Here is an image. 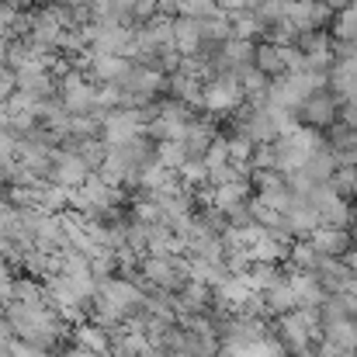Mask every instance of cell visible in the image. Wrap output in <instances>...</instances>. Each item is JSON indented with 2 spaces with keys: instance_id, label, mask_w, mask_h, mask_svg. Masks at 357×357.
I'll list each match as a JSON object with an SVG mask.
<instances>
[{
  "instance_id": "ba28073f",
  "label": "cell",
  "mask_w": 357,
  "mask_h": 357,
  "mask_svg": "<svg viewBox=\"0 0 357 357\" xmlns=\"http://www.w3.org/2000/svg\"><path fill=\"white\" fill-rule=\"evenodd\" d=\"M309 94H312V87H309L305 70H302V73H281V77L271 80V87H267V105H271V108H284V112H298Z\"/></svg>"
},
{
  "instance_id": "5b68a950",
  "label": "cell",
  "mask_w": 357,
  "mask_h": 357,
  "mask_svg": "<svg viewBox=\"0 0 357 357\" xmlns=\"http://www.w3.org/2000/svg\"><path fill=\"white\" fill-rule=\"evenodd\" d=\"M87 38H91V52L94 56H121V59H128L132 49H135V28H125V24H87Z\"/></svg>"
},
{
  "instance_id": "ac0fdd59",
  "label": "cell",
  "mask_w": 357,
  "mask_h": 357,
  "mask_svg": "<svg viewBox=\"0 0 357 357\" xmlns=\"http://www.w3.org/2000/svg\"><path fill=\"white\" fill-rule=\"evenodd\" d=\"M323 340L340 347V351H354L357 354V326L354 319H333V323H323Z\"/></svg>"
},
{
  "instance_id": "f1b7e54d",
  "label": "cell",
  "mask_w": 357,
  "mask_h": 357,
  "mask_svg": "<svg viewBox=\"0 0 357 357\" xmlns=\"http://www.w3.org/2000/svg\"><path fill=\"white\" fill-rule=\"evenodd\" d=\"M17 156V135L10 128H0V163H14Z\"/></svg>"
},
{
  "instance_id": "4dcf8cb0",
  "label": "cell",
  "mask_w": 357,
  "mask_h": 357,
  "mask_svg": "<svg viewBox=\"0 0 357 357\" xmlns=\"http://www.w3.org/2000/svg\"><path fill=\"white\" fill-rule=\"evenodd\" d=\"M316 354H319V357H357L354 351H340V347H333V344H326V340H319Z\"/></svg>"
},
{
  "instance_id": "2e32d148",
  "label": "cell",
  "mask_w": 357,
  "mask_h": 357,
  "mask_svg": "<svg viewBox=\"0 0 357 357\" xmlns=\"http://www.w3.org/2000/svg\"><path fill=\"white\" fill-rule=\"evenodd\" d=\"M264 305H267V316H284V312H295V291L288 284V274H281L267 291H264Z\"/></svg>"
},
{
  "instance_id": "d4e9b609",
  "label": "cell",
  "mask_w": 357,
  "mask_h": 357,
  "mask_svg": "<svg viewBox=\"0 0 357 357\" xmlns=\"http://www.w3.org/2000/svg\"><path fill=\"white\" fill-rule=\"evenodd\" d=\"M330 188H333L337 198L354 202L357 198V167H337L333 177H330Z\"/></svg>"
},
{
  "instance_id": "3957f363",
  "label": "cell",
  "mask_w": 357,
  "mask_h": 357,
  "mask_svg": "<svg viewBox=\"0 0 357 357\" xmlns=\"http://www.w3.org/2000/svg\"><path fill=\"white\" fill-rule=\"evenodd\" d=\"M56 98L63 105L66 115H91V112H101L98 108V87L84 77V70H66L59 77V87H56Z\"/></svg>"
},
{
  "instance_id": "4316f807",
  "label": "cell",
  "mask_w": 357,
  "mask_h": 357,
  "mask_svg": "<svg viewBox=\"0 0 357 357\" xmlns=\"http://www.w3.org/2000/svg\"><path fill=\"white\" fill-rule=\"evenodd\" d=\"M156 163L167 167L170 174H177L184 163H188V153L181 142H156Z\"/></svg>"
},
{
  "instance_id": "8d00e7d4",
  "label": "cell",
  "mask_w": 357,
  "mask_h": 357,
  "mask_svg": "<svg viewBox=\"0 0 357 357\" xmlns=\"http://www.w3.org/2000/svg\"><path fill=\"white\" fill-rule=\"evenodd\" d=\"M354 70H357V59H354Z\"/></svg>"
},
{
  "instance_id": "d6986e66",
  "label": "cell",
  "mask_w": 357,
  "mask_h": 357,
  "mask_svg": "<svg viewBox=\"0 0 357 357\" xmlns=\"http://www.w3.org/2000/svg\"><path fill=\"white\" fill-rule=\"evenodd\" d=\"M253 66L267 77V80H278L284 73V56H281V45H271V42H260L257 52H253Z\"/></svg>"
},
{
  "instance_id": "4fadbf2b",
  "label": "cell",
  "mask_w": 357,
  "mask_h": 357,
  "mask_svg": "<svg viewBox=\"0 0 357 357\" xmlns=\"http://www.w3.org/2000/svg\"><path fill=\"white\" fill-rule=\"evenodd\" d=\"M288 284L295 291V305L298 309H319L326 302V291L319 288V281L312 274H302V271H291L288 274Z\"/></svg>"
},
{
  "instance_id": "7402d4cb",
  "label": "cell",
  "mask_w": 357,
  "mask_h": 357,
  "mask_svg": "<svg viewBox=\"0 0 357 357\" xmlns=\"http://www.w3.org/2000/svg\"><path fill=\"white\" fill-rule=\"evenodd\" d=\"M330 45H333V35L326 31H302L295 38V49L305 56V59H330ZM333 63V59H330Z\"/></svg>"
},
{
  "instance_id": "603a6c76",
  "label": "cell",
  "mask_w": 357,
  "mask_h": 357,
  "mask_svg": "<svg viewBox=\"0 0 357 357\" xmlns=\"http://www.w3.org/2000/svg\"><path fill=\"white\" fill-rule=\"evenodd\" d=\"M281 274H284V271H281L278 264H250L243 278H246V288H250V291L264 295V291H267V288L281 278Z\"/></svg>"
},
{
  "instance_id": "83f0119b",
  "label": "cell",
  "mask_w": 357,
  "mask_h": 357,
  "mask_svg": "<svg viewBox=\"0 0 357 357\" xmlns=\"http://www.w3.org/2000/svg\"><path fill=\"white\" fill-rule=\"evenodd\" d=\"M202 163H205L208 174H219V170L233 167V163H229V149H226V135H215V142L208 146V153H205Z\"/></svg>"
},
{
  "instance_id": "1f68e13d",
  "label": "cell",
  "mask_w": 357,
  "mask_h": 357,
  "mask_svg": "<svg viewBox=\"0 0 357 357\" xmlns=\"http://www.w3.org/2000/svg\"><path fill=\"white\" fill-rule=\"evenodd\" d=\"M215 7H219L222 14H239V10L250 7V0H215Z\"/></svg>"
},
{
  "instance_id": "9c48e42d",
  "label": "cell",
  "mask_w": 357,
  "mask_h": 357,
  "mask_svg": "<svg viewBox=\"0 0 357 357\" xmlns=\"http://www.w3.org/2000/svg\"><path fill=\"white\" fill-rule=\"evenodd\" d=\"M295 119H298V125H305V128L326 132V128H333L340 121V105H337V98L330 91H316V94H309L302 101V108L295 112Z\"/></svg>"
},
{
  "instance_id": "9a60e30c",
  "label": "cell",
  "mask_w": 357,
  "mask_h": 357,
  "mask_svg": "<svg viewBox=\"0 0 357 357\" xmlns=\"http://www.w3.org/2000/svg\"><path fill=\"white\" fill-rule=\"evenodd\" d=\"M198 49H202L198 21H191V17H177V14H174V52H177L181 59H188V56H198Z\"/></svg>"
},
{
  "instance_id": "f546056e",
  "label": "cell",
  "mask_w": 357,
  "mask_h": 357,
  "mask_svg": "<svg viewBox=\"0 0 357 357\" xmlns=\"http://www.w3.org/2000/svg\"><path fill=\"white\" fill-rule=\"evenodd\" d=\"M14 91H17V73H14L10 66H3V63H0V105H3Z\"/></svg>"
},
{
  "instance_id": "8fae6325",
  "label": "cell",
  "mask_w": 357,
  "mask_h": 357,
  "mask_svg": "<svg viewBox=\"0 0 357 357\" xmlns=\"http://www.w3.org/2000/svg\"><path fill=\"white\" fill-rule=\"evenodd\" d=\"M305 239H309V246H312L319 257H333V260H340V257L354 246L347 229H333V226H316Z\"/></svg>"
},
{
  "instance_id": "5bb4252c",
  "label": "cell",
  "mask_w": 357,
  "mask_h": 357,
  "mask_svg": "<svg viewBox=\"0 0 357 357\" xmlns=\"http://www.w3.org/2000/svg\"><path fill=\"white\" fill-rule=\"evenodd\" d=\"M167 91H170V98H174V101L188 105L191 112H195V108H202V80H198V77H191V73L177 70V73H170V77H167Z\"/></svg>"
},
{
  "instance_id": "74e56055",
  "label": "cell",
  "mask_w": 357,
  "mask_h": 357,
  "mask_svg": "<svg viewBox=\"0 0 357 357\" xmlns=\"http://www.w3.org/2000/svg\"><path fill=\"white\" fill-rule=\"evenodd\" d=\"M0 312H3V309H0Z\"/></svg>"
},
{
  "instance_id": "8992f818",
  "label": "cell",
  "mask_w": 357,
  "mask_h": 357,
  "mask_svg": "<svg viewBox=\"0 0 357 357\" xmlns=\"http://www.w3.org/2000/svg\"><path fill=\"white\" fill-rule=\"evenodd\" d=\"M94 170L80 160V153L73 149V146H59L56 153H52V167H49V184H56V188H63V191H77L87 177H91Z\"/></svg>"
},
{
  "instance_id": "d6a6232c",
  "label": "cell",
  "mask_w": 357,
  "mask_h": 357,
  "mask_svg": "<svg viewBox=\"0 0 357 357\" xmlns=\"http://www.w3.org/2000/svg\"><path fill=\"white\" fill-rule=\"evenodd\" d=\"M66 357H101V354H91V351H84V347H70Z\"/></svg>"
},
{
  "instance_id": "44dd1931",
  "label": "cell",
  "mask_w": 357,
  "mask_h": 357,
  "mask_svg": "<svg viewBox=\"0 0 357 357\" xmlns=\"http://www.w3.org/2000/svg\"><path fill=\"white\" fill-rule=\"evenodd\" d=\"M288 246H291V243H281L278 236L264 233V236L250 246V260H253V264H281V260L288 257Z\"/></svg>"
},
{
  "instance_id": "6da1fadb",
  "label": "cell",
  "mask_w": 357,
  "mask_h": 357,
  "mask_svg": "<svg viewBox=\"0 0 357 357\" xmlns=\"http://www.w3.org/2000/svg\"><path fill=\"white\" fill-rule=\"evenodd\" d=\"M271 337L284 347V354L295 357L309 351L316 340H323V323H319V309H295L274 319Z\"/></svg>"
},
{
  "instance_id": "484cf974",
  "label": "cell",
  "mask_w": 357,
  "mask_h": 357,
  "mask_svg": "<svg viewBox=\"0 0 357 357\" xmlns=\"http://www.w3.org/2000/svg\"><path fill=\"white\" fill-rule=\"evenodd\" d=\"M167 7H174L177 17H191V21H205V17H212V14L219 10L215 0H174V3H167Z\"/></svg>"
},
{
  "instance_id": "52a82bcc",
  "label": "cell",
  "mask_w": 357,
  "mask_h": 357,
  "mask_svg": "<svg viewBox=\"0 0 357 357\" xmlns=\"http://www.w3.org/2000/svg\"><path fill=\"white\" fill-rule=\"evenodd\" d=\"M239 105H243V91H239V80L233 73H219L212 80L202 84V108L205 112H226L233 115Z\"/></svg>"
},
{
  "instance_id": "e0dca14e",
  "label": "cell",
  "mask_w": 357,
  "mask_h": 357,
  "mask_svg": "<svg viewBox=\"0 0 357 357\" xmlns=\"http://www.w3.org/2000/svg\"><path fill=\"white\" fill-rule=\"evenodd\" d=\"M73 347H84V351H91V354L108 357L112 333H108V330H101V326H94V323H80V326L73 330Z\"/></svg>"
},
{
  "instance_id": "d590c367",
  "label": "cell",
  "mask_w": 357,
  "mask_h": 357,
  "mask_svg": "<svg viewBox=\"0 0 357 357\" xmlns=\"http://www.w3.org/2000/svg\"><path fill=\"white\" fill-rule=\"evenodd\" d=\"M156 3H174V0H156Z\"/></svg>"
},
{
  "instance_id": "cb8c5ba5",
  "label": "cell",
  "mask_w": 357,
  "mask_h": 357,
  "mask_svg": "<svg viewBox=\"0 0 357 357\" xmlns=\"http://www.w3.org/2000/svg\"><path fill=\"white\" fill-rule=\"evenodd\" d=\"M198 31H202V42H212V45H222L229 35H233V28H229V14H222V10H215L212 17H205V21H198Z\"/></svg>"
},
{
  "instance_id": "30bf717a",
  "label": "cell",
  "mask_w": 357,
  "mask_h": 357,
  "mask_svg": "<svg viewBox=\"0 0 357 357\" xmlns=\"http://www.w3.org/2000/svg\"><path fill=\"white\" fill-rule=\"evenodd\" d=\"M333 21V10L323 0H295L288 10V24L302 35V31H326V24Z\"/></svg>"
},
{
  "instance_id": "ffe728a7",
  "label": "cell",
  "mask_w": 357,
  "mask_h": 357,
  "mask_svg": "<svg viewBox=\"0 0 357 357\" xmlns=\"http://www.w3.org/2000/svg\"><path fill=\"white\" fill-rule=\"evenodd\" d=\"M288 264H291V271H302V274H316L319 271V264L326 260V257H319L312 246H309V239H295L291 246H288V257H284Z\"/></svg>"
},
{
  "instance_id": "e575fe53",
  "label": "cell",
  "mask_w": 357,
  "mask_h": 357,
  "mask_svg": "<svg viewBox=\"0 0 357 357\" xmlns=\"http://www.w3.org/2000/svg\"><path fill=\"white\" fill-rule=\"evenodd\" d=\"M0 128H7V108L0 105Z\"/></svg>"
},
{
  "instance_id": "7a4b0ae2",
  "label": "cell",
  "mask_w": 357,
  "mask_h": 357,
  "mask_svg": "<svg viewBox=\"0 0 357 357\" xmlns=\"http://www.w3.org/2000/svg\"><path fill=\"white\" fill-rule=\"evenodd\" d=\"M323 146H326L323 132L298 125L295 132L274 139V170H278V174H291V170H298V167H302L316 149H323Z\"/></svg>"
},
{
  "instance_id": "7c38bea8",
  "label": "cell",
  "mask_w": 357,
  "mask_h": 357,
  "mask_svg": "<svg viewBox=\"0 0 357 357\" xmlns=\"http://www.w3.org/2000/svg\"><path fill=\"white\" fill-rule=\"evenodd\" d=\"M312 278L319 281V288H323L326 295H344V291L351 288V281H354V274L347 271V264H344V260H333V257H326Z\"/></svg>"
},
{
  "instance_id": "277c9868",
  "label": "cell",
  "mask_w": 357,
  "mask_h": 357,
  "mask_svg": "<svg viewBox=\"0 0 357 357\" xmlns=\"http://www.w3.org/2000/svg\"><path fill=\"white\" fill-rule=\"evenodd\" d=\"M146 121H149V108L146 112H135V108H115L108 112L101 121V142L112 149V146H125L139 135H146Z\"/></svg>"
},
{
  "instance_id": "836d02e7",
  "label": "cell",
  "mask_w": 357,
  "mask_h": 357,
  "mask_svg": "<svg viewBox=\"0 0 357 357\" xmlns=\"http://www.w3.org/2000/svg\"><path fill=\"white\" fill-rule=\"evenodd\" d=\"M7 45H10V38H7V35H3V31H0V63H3V59H7Z\"/></svg>"
}]
</instances>
